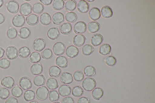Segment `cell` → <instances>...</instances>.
Masks as SVG:
<instances>
[{
  "label": "cell",
  "mask_w": 155,
  "mask_h": 103,
  "mask_svg": "<svg viewBox=\"0 0 155 103\" xmlns=\"http://www.w3.org/2000/svg\"><path fill=\"white\" fill-rule=\"evenodd\" d=\"M81 85L85 90L89 92L91 91L96 87V83L93 78L86 77L83 80Z\"/></svg>",
  "instance_id": "6da1fadb"
},
{
  "label": "cell",
  "mask_w": 155,
  "mask_h": 103,
  "mask_svg": "<svg viewBox=\"0 0 155 103\" xmlns=\"http://www.w3.org/2000/svg\"><path fill=\"white\" fill-rule=\"evenodd\" d=\"M49 92V90L46 86H43L38 87L36 91V98L40 100H45L47 98Z\"/></svg>",
  "instance_id": "7a4b0ae2"
},
{
  "label": "cell",
  "mask_w": 155,
  "mask_h": 103,
  "mask_svg": "<svg viewBox=\"0 0 155 103\" xmlns=\"http://www.w3.org/2000/svg\"><path fill=\"white\" fill-rule=\"evenodd\" d=\"M65 44L61 42H57L53 45L52 47L53 52L55 55L59 56L63 54L65 51Z\"/></svg>",
  "instance_id": "3957f363"
},
{
  "label": "cell",
  "mask_w": 155,
  "mask_h": 103,
  "mask_svg": "<svg viewBox=\"0 0 155 103\" xmlns=\"http://www.w3.org/2000/svg\"><path fill=\"white\" fill-rule=\"evenodd\" d=\"M46 45V42L44 39L41 38H38L35 39L33 41L32 47L35 51L40 52L45 49Z\"/></svg>",
  "instance_id": "277c9868"
},
{
  "label": "cell",
  "mask_w": 155,
  "mask_h": 103,
  "mask_svg": "<svg viewBox=\"0 0 155 103\" xmlns=\"http://www.w3.org/2000/svg\"><path fill=\"white\" fill-rule=\"evenodd\" d=\"M25 17L20 14H17L13 17L12 19V23L16 27H22L25 24Z\"/></svg>",
  "instance_id": "5b68a950"
},
{
  "label": "cell",
  "mask_w": 155,
  "mask_h": 103,
  "mask_svg": "<svg viewBox=\"0 0 155 103\" xmlns=\"http://www.w3.org/2000/svg\"><path fill=\"white\" fill-rule=\"evenodd\" d=\"M6 7L8 11L10 13L15 14L18 11L19 5L18 3L16 1L10 0L6 3Z\"/></svg>",
  "instance_id": "8992f818"
},
{
  "label": "cell",
  "mask_w": 155,
  "mask_h": 103,
  "mask_svg": "<svg viewBox=\"0 0 155 103\" xmlns=\"http://www.w3.org/2000/svg\"><path fill=\"white\" fill-rule=\"evenodd\" d=\"M87 29V26L86 24L82 21L77 22L73 27L74 31L76 34L84 33L86 31Z\"/></svg>",
  "instance_id": "52a82bcc"
},
{
  "label": "cell",
  "mask_w": 155,
  "mask_h": 103,
  "mask_svg": "<svg viewBox=\"0 0 155 103\" xmlns=\"http://www.w3.org/2000/svg\"><path fill=\"white\" fill-rule=\"evenodd\" d=\"M5 54L6 56L9 59L14 60L18 56V50L15 46H8L6 49Z\"/></svg>",
  "instance_id": "ba28073f"
},
{
  "label": "cell",
  "mask_w": 155,
  "mask_h": 103,
  "mask_svg": "<svg viewBox=\"0 0 155 103\" xmlns=\"http://www.w3.org/2000/svg\"><path fill=\"white\" fill-rule=\"evenodd\" d=\"M19 85L24 90L30 89L32 86V83L31 79L27 76L21 77L19 81Z\"/></svg>",
  "instance_id": "9c48e42d"
},
{
  "label": "cell",
  "mask_w": 155,
  "mask_h": 103,
  "mask_svg": "<svg viewBox=\"0 0 155 103\" xmlns=\"http://www.w3.org/2000/svg\"><path fill=\"white\" fill-rule=\"evenodd\" d=\"M79 53L78 49L74 45L68 47L65 50V54L68 57L73 58L76 57Z\"/></svg>",
  "instance_id": "30bf717a"
},
{
  "label": "cell",
  "mask_w": 155,
  "mask_h": 103,
  "mask_svg": "<svg viewBox=\"0 0 155 103\" xmlns=\"http://www.w3.org/2000/svg\"><path fill=\"white\" fill-rule=\"evenodd\" d=\"M32 6L29 3L25 2L20 6L19 12L21 15L27 16L32 12Z\"/></svg>",
  "instance_id": "8fae6325"
},
{
  "label": "cell",
  "mask_w": 155,
  "mask_h": 103,
  "mask_svg": "<svg viewBox=\"0 0 155 103\" xmlns=\"http://www.w3.org/2000/svg\"><path fill=\"white\" fill-rule=\"evenodd\" d=\"M1 84L5 88L11 89L15 85V81L12 77L9 76H6L2 79Z\"/></svg>",
  "instance_id": "7c38bea8"
},
{
  "label": "cell",
  "mask_w": 155,
  "mask_h": 103,
  "mask_svg": "<svg viewBox=\"0 0 155 103\" xmlns=\"http://www.w3.org/2000/svg\"><path fill=\"white\" fill-rule=\"evenodd\" d=\"M89 3L85 0H80L78 3L77 9L81 13H87L89 10Z\"/></svg>",
  "instance_id": "4fadbf2b"
},
{
  "label": "cell",
  "mask_w": 155,
  "mask_h": 103,
  "mask_svg": "<svg viewBox=\"0 0 155 103\" xmlns=\"http://www.w3.org/2000/svg\"><path fill=\"white\" fill-rule=\"evenodd\" d=\"M60 79L62 83L68 84L72 83L73 80L72 74L68 72L62 73L60 76Z\"/></svg>",
  "instance_id": "5bb4252c"
},
{
  "label": "cell",
  "mask_w": 155,
  "mask_h": 103,
  "mask_svg": "<svg viewBox=\"0 0 155 103\" xmlns=\"http://www.w3.org/2000/svg\"><path fill=\"white\" fill-rule=\"evenodd\" d=\"M71 87L67 85H61L58 89V92L59 95L62 97L69 95L71 94Z\"/></svg>",
  "instance_id": "9a60e30c"
},
{
  "label": "cell",
  "mask_w": 155,
  "mask_h": 103,
  "mask_svg": "<svg viewBox=\"0 0 155 103\" xmlns=\"http://www.w3.org/2000/svg\"><path fill=\"white\" fill-rule=\"evenodd\" d=\"M60 32L58 28L55 27L50 28L48 31L47 35L51 40H54L58 38L60 35Z\"/></svg>",
  "instance_id": "2e32d148"
},
{
  "label": "cell",
  "mask_w": 155,
  "mask_h": 103,
  "mask_svg": "<svg viewBox=\"0 0 155 103\" xmlns=\"http://www.w3.org/2000/svg\"><path fill=\"white\" fill-rule=\"evenodd\" d=\"M88 14L91 19L93 21H96L101 17L100 10L97 7H93L89 10Z\"/></svg>",
  "instance_id": "e0dca14e"
},
{
  "label": "cell",
  "mask_w": 155,
  "mask_h": 103,
  "mask_svg": "<svg viewBox=\"0 0 155 103\" xmlns=\"http://www.w3.org/2000/svg\"><path fill=\"white\" fill-rule=\"evenodd\" d=\"M72 30V26L71 23L68 22H64L59 26V30L61 33L64 35L70 34Z\"/></svg>",
  "instance_id": "ac0fdd59"
},
{
  "label": "cell",
  "mask_w": 155,
  "mask_h": 103,
  "mask_svg": "<svg viewBox=\"0 0 155 103\" xmlns=\"http://www.w3.org/2000/svg\"><path fill=\"white\" fill-rule=\"evenodd\" d=\"M85 37L83 34L75 35L73 39V42L74 45L78 47L82 46L85 41Z\"/></svg>",
  "instance_id": "d6986e66"
},
{
  "label": "cell",
  "mask_w": 155,
  "mask_h": 103,
  "mask_svg": "<svg viewBox=\"0 0 155 103\" xmlns=\"http://www.w3.org/2000/svg\"><path fill=\"white\" fill-rule=\"evenodd\" d=\"M64 14L61 12H57L54 14L52 17L53 23L56 25H59L64 22Z\"/></svg>",
  "instance_id": "ffe728a7"
},
{
  "label": "cell",
  "mask_w": 155,
  "mask_h": 103,
  "mask_svg": "<svg viewBox=\"0 0 155 103\" xmlns=\"http://www.w3.org/2000/svg\"><path fill=\"white\" fill-rule=\"evenodd\" d=\"M26 21L28 25L30 26H34L38 23L39 17L37 14H31L27 17Z\"/></svg>",
  "instance_id": "44dd1931"
},
{
  "label": "cell",
  "mask_w": 155,
  "mask_h": 103,
  "mask_svg": "<svg viewBox=\"0 0 155 103\" xmlns=\"http://www.w3.org/2000/svg\"><path fill=\"white\" fill-rule=\"evenodd\" d=\"M103 40V36L99 34H93L91 39V43L94 46H97L100 45L102 43Z\"/></svg>",
  "instance_id": "7402d4cb"
},
{
  "label": "cell",
  "mask_w": 155,
  "mask_h": 103,
  "mask_svg": "<svg viewBox=\"0 0 155 103\" xmlns=\"http://www.w3.org/2000/svg\"><path fill=\"white\" fill-rule=\"evenodd\" d=\"M30 71L31 74L34 75H39L42 72L43 67L41 64L35 63L31 66Z\"/></svg>",
  "instance_id": "603a6c76"
},
{
  "label": "cell",
  "mask_w": 155,
  "mask_h": 103,
  "mask_svg": "<svg viewBox=\"0 0 155 103\" xmlns=\"http://www.w3.org/2000/svg\"><path fill=\"white\" fill-rule=\"evenodd\" d=\"M56 64L61 68L66 67L68 65V60L64 56H61L58 57L55 60Z\"/></svg>",
  "instance_id": "cb8c5ba5"
},
{
  "label": "cell",
  "mask_w": 155,
  "mask_h": 103,
  "mask_svg": "<svg viewBox=\"0 0 155 103\" xmlns=\"http://www.w3.org/2000/svg\"><path fill=\"white\" fill-rule=\"evenodd\" d=\"M40 23L42 25L45 26L48 25L51 22V16L48 13L44 12L40 16Z\"/></svg>",
  "instance_id": "d4e9b609"
},
{
  "label": "cell",
  "mask_w": 155,
  "mask_h": 103,
  "mask_svg": "<svg viewBox=\"0 0 155 103\" xmlns=\"http://www.w3.org/2000/svg\"><path fill=\"white\" fill-rule=\"evenodd\" d=\"M61 72V69L55 65L51 66L48 70L49 74L52 77H58L60 75Z\"/></svg>",
  "instance_id": "484cf974"
},
{
  "label": "cell",
  "mask_w": 155,
  "mask_h": 103,
  "mask_svg": "<svg viewBox=\"0 0 155 103\" xmlns=\"http://www.w3.org/2000/svg\"><path fill=\"white\" fill-rule=\"evenodd\" d=\"M87 29L91 33H95L97 32L100 29L99 24L96 21H92L89 22L87 25Z\"/></svg>",
  "instance_id": "4316f807"
},
{
  "label": "cell",
  "mask_w": 155,
  "mask_h": 103,
  "mask_svg": "<svg viewBox=\"0 0 155 103\" xmlns=\"http://www.w3.org/2000/svg\"><path fill=\"white\" fill-rule=\"evenodd\" d=\"M31 31L27 27H23L20 28L18 31V35L21 38L25 39L28 38L30 35Z\"/></svg>",
  "instance_id": "83f0119b"
},
{
  "label": "cell",
  "mask_w": 155,
  "mask_h": 103,
  "mask_svg": "<svg viewBox=\"0 0 155 103\" xmlns=\"http://www.w3.org/2000/svg\"><path fill=\"white\" fill-rule=\"evenodd\" d=\"M31 53L30 49L26 46H23L18 50L19 56L21 58H25L28 57Z\"/></svg>",
  "instance_id": "f1b7e54d"
},
{
  "label": "cell",
  "mask_w": 155,
  "mask_h": 103,
  "mask_svg": "<svg viewBox=\"0 0 155 103\" xmlns=\"http://www.w3.org/2000/svg\"><path fill=\"white\" fill-rule=\"evenodd\" d=\"M46 85L47 88L50 90L56 89L58 86L56 79L52 77H50L47 79Z\"/></svg>",
  "instance_id": "f546056e"
},
{
  "label": "cell",
  "mask_w": 155,
  "mask_h": 103,
  "mask_svg": "<svg viewBox=\"0 0 155 103\" xmlns=\"http://www.w3.org/2000/svg\"><path fill=\"white\" fill-rule=\"evenodd\" d=\"M102 16L105 18H109L113 15V12L111 8L108 6H103L101 9Z\"/></svg>",
  "instance_id": "4dcf8cb0"
},
{
  "label": "cell",
  "mask_w": 155,
  "mask_h": 103,
  "mask_svg": "<svg viewBox=\"0 0 155 103\" xmlns=\"http://www.w3.org/2000/svg\"><path fill=\"white\" fill-rule=\"evenodd\" d=\"M111 47L108 44L105 43L101 45L99 49L100 53L103 55L109 54L111 51Z\"/></svg>",
  "instance_id": "1f68e13d"
},
{
  "label": "cell",
  "mask_w": 155,
  "mask_h": 103,
  "mask_svg": "<svg viewBox=\"0 0 155 103\" xmlns=\"http://www.w3.org/2000/svg\"><path fill=\"white\" fill-rule=\"evenodd\" d=\"M104 94V91L100 87L95 88L91 92V95L93 98L95 99L99 100L101 98Z\"/></svg>",
  "instance_id": "d6a6232c"
},
{
  "label": "cell",
  "mask_w": 155,
  "mask_h": 103,
  "mask_svg": "<svg viewBox=\"0 0 155 103\" xmlns=\"http://www.w3.org/2000/svg\"><path fill=\"white\" fill-rule=\"evenodd\" d=\"M45 82V79L43 75H39L35 76L33 79L34 84L37 86L43 85Z\"/></svg>",
  "instance_id": "836d02e7"
},
{
  "label": "cell",
  "mask_w": 155,
  "mask_h": 103,
  "mask_svg": "<svg viewBox=\"0 0 155 103\" xmlns=\"http://www.w3.org/2000/svg\"><path fill=\"white\" fill-rule=\"evenodd\" d=\"M44 9V5L40 2H37L33 5L32 10L33 12L38 14L42 12Z\"/></svg>",
  "instance_id": "e575fe53"
},
{
  "label": "cell",
  "mask_w": 155,
  "mask_h": 103,
  "mask_svg": "<svg viewBox=\"0 0 155 103\" xmlns=\"http://www.w3.org/2000/svg\"><path fill=\"white\" fill-rule=\"evenodd\" d=\"M84 93L83 89L81 86L76 85L74 86L72 90V94L75 97H79L83 95Z\"/></svg>",
  "instance_id": "d590c367"
},
{
  "label": "cell",
  "mask_w": 155,
  "mask_h": 103,
  "mask_svg": "<svg viewBox=\"0 0 155 103\" xmlns=\"http://www.w3.org/2000/svg\"><path fill=\"white\" fill-rule=\"evenodd\" d=\"M35 92L32 90H28L24 93L23 97L25 100L28 101H31L35 98Z\"/></svg>",
  "instance_id": "8d00e7d4"
},
{
  "label": "cell",
  "mask_w": 155,
  "mask_h": 103,
  "mask_svg": "<svg viewBox=\"0 0 155 103\" xmlns=\"http://www.w3.org/2000/svg\"><path fill=\"white\" fill-rule=\"evenodd\" d=\"M83 71L85 75L88 77L93 76L96 73L95 68L92 66L89 65L86 66Z\"/></svg>",
  "instance_id": "74e56055"
},
{
  "label": "cell",
  "mask_w": 155,
  "mask_h": 103,
  "mask_svg": "<svg viewBox=\"0 0 155 103\" xmlns=\"http://www.w3.org/2000/svg\"><path fill=\"white\" fill-rule=\"evenodd\" d=\"M41 59L40 54L38 52H33L30 54L29 57L30 61L32 63H36L39 62Z\"/></svg>",
  "instance_id": "f35d334b"
},
{
  "label": "cell",
  "mask_w": 155,
  "mask_h": 103,
  "mask_svg": "<svg viewBox=\"0 0 155 103\" xmlns=\"http://www.w3.org/2000/svg\"><path fill=\"white\" fill-rule=\"evenodd\" d=\"M77 7V2L75 0H68L65 5V8L67 11H72L74 10Z\"/></svg>",
  "instance_id": "ab89813d"
},
{
  "label": "cell",
  "mask_w": 155,
  "mask_h": 103,
  "mask_svg": "<svg viewBox=\"0 0 155 103\" xmlns=\"http://www.w3.org/2000/svg\"><path fill=\"white\" fill-rule=\"evenodd\" d=\"M11 93L12 96L18 98L22 96L23 92L20 87L16 85L12 88L11 90Z\"/></svg>",
  "instance_id": "60d3db41"
},
{
  "label": "cell",
  "mask_w": 155,
  "mask_h": 103,
  "mask_svg": "<svg viewBox=\"0 0 155 103\" xmlns=\"http://www.w3.org/2000/svg\"><path fill=\"white\" fill-rule=\"evenodd\" d=\"M93 47L90 44H87L84 45L82 49V54L86 56L90 55L94 51Z\"/></svg>",
  "instance_id": "b9f144b4"
},
{
  "label": "cell",
  "mask_w": 155,
  "mask_h": 103,
  "mask_svg": "<svg viewBox=\"0 0 155 103\" xmlns=\"http://www.w3.org/2000/svg\"><path fill=\"white\" fill-rule=\"evenodd\" d=\"M65 18L67 21L72 23L76 21L77 19V16L74 12H69L66 14Z\"/></svg>",
  "instance_id": "7bdbcfd3"
},
{
  "label": "cell",
  "mask_w": 155,
  "mask_h": 103,
  "mask_svg": "<svg viewBox=\"0 0 155 103\" xmlns=\"http://www.w3.org/2000/svg\"><path fill=\"white\" fill-rule=\"evenodd\" d=\"M65 2L62 0H54L52 4L53 8L56 10H60L62 9L64 7Z\"/></svg>",
  "instance_id": "ee69618b"
},
{
  "label": "cell",
  "mask_w": 155,
  "mask_h": 103,
  "mask_svg": "<svg viewBox=\"0 0 155 103\" xmlns=\"http://www.w3.org/2000/svg\"><path fill=\"white\" fill-rule=\"evenodd\" d=\"M18 35L17 30L14 27L8 28L6 32L7 37L10 39H13L16 37Z\"/></svg>",
  "instance_id": "f6af8a7d"
},
{
  "label": "cell",
  "mask_w": 155,
  "mask_h": 103,
  "mask_svg": "<svg viewBox=\"0 0 155 103\" xmlns=\"http://www.w3.org/2000/svg\"><path fill=\"white\" fill-rule=\"evenodd\" d=\"M42 58L46 60L51 59L53 56V54L52 50L49 48H46L41 53Z\"/></svg>",
  "instance_id": "bcb514c9"
},
{
  "label": "cell",
  "mask_w": 155,
  "mask_h": 103,
  "mask_svg": "<svg viewBox=\"0 0 155 103\" xmlns=\"http://www.w3.org/2000/svg\"><path fill=\"white\" fill-rule=\"evenodd\" d=\"M49 100L51 102L58 101L59 98L60 96L58 92L55 90L50 91L48 95Z\"/></svg>",
  "instance_id": "7dc6e473"
},
{
  "label": "cell",
  "mask_w": 155,
  "mask_h": 103,
  "mask_svg": "<svg viewBox=\"0 0 155 103\" xmlns=\"http://www.w3.org/2000/svg\"><path fill=\"white\" fill-rule=\"evenodd\" d=\"M105 63L108 66H114L117 63L116 58L112 55H109L106 57L104 59Z\"/></svg>",
  "instance_id": "c3c4849f"
},
{
  "label": "cell",
  "mask_w": 155,
  "mask_h": 103,
  "mask_svg": "<svg viewBox=\"0 0 155 103\" xmlns=\"http://www.w3.org/2000/svg\"><path fill=\"white\" fill-rule=\"evenodd\" d=\"M73 76L74 80L78 82L81 81L84 78L83 72L80 70L75 71L73 74Z\"/></svg>",
  "instance_id": "681fc988"
},
{
  "label": "cell",
  "mask_w": 155,
  "mask_h": 103,
  "mask_svg": "<svg viewBox=\"0 0 155 103\" xmlns=\"http://www.w3.org/2000/svg\"><path fill=\"white\" fill-rule=\"evenodd\" d=\"M9 91L4 87L0 88V98L3 100L7 99L10 95Z\"/></svg>",
  "instance_id": "f907efd6"
},
{
  "label": "cell",
  "mask_w": 155,
  "mask_h": 103,
  "mask_svg": "<svg viewBox=\"0 0 155 103\" xmlns=\"http://www.w3.org/2000/svg\"><path fill=\"white\" fill-rule=\"evenodd\" d=\"M10 65V61L6 58L0 59V68L3 69L8 68Z\"/></svg>",
  "instance_id": "816d5d0a"
},
{
  "label": "cell",
  "mask_w": 155,
  "mask_h": 103,
  "mask_svg": "<svg viewBox=\"0 0 155 103\" xmlns=\"http://www.w3.org/2000/svg\"><path fill=\"white\" fill-rule=\"evenodd\" d=\"M74 99L71 96L64 98L62 100L61 103H74Z\"/></svg>",
  "instance_id": "f5cc1de1"
},
{
  "label": "cell",
  "mask_w": 155,
  "mask_h": 103,
  "mask_svg": "<svg viewBox=\"0 0 155 103\" xmlns=\"http://www.w3.org/2000/svg\"><path fill=\"white\" fill-rule=\"evenodd\" d=\"M77 103H90V101L88 98L83 96L78 99Z\"/></svg>",
  "instance_id": "db71d44e"
},
{
  "label": "cell",
  "mask_w": 155,
  "mask_h": 103,
  "mask_svg": "<svg viewBox=\"0 0 155 103\" xmlns=\"http://www.w3.org/2000/svg\"><path fill=\"white\" fill-rule=\"evenodd\" d=\"M5 103H18V101L17 98L10 96L6 100Z\"/></svg>",
  "instance_id": "11a10c76"
},
{
  "label": "cell",
  "mask_w": 155,
  "mask_h": 103,
  "mask_svg": "<svg viewBox=\"0 0 155 103\" xmlns=\"http://www.w3.org/2000/svg\"><path fill=\"white\" fill-rule=\"evenodd\" d=\"M40 1L43 4L45 5H48L51 4L52 0H40Z\"/></svg>",
  "instance_id": "9f6ffc18"
},
{
  "label": "cell",
  "mask_w": 155,
  "mask_h": 103,
  "mask_svg": "<svg viewBox=\"0 0 155 103\" xmlns=\"http://www.w3.org/2000/svg\"><path fill=\"white\" fill-rule=\"evenodd\" d=\"M5 19V16L3 14L0 13V24L4 22Z\"/></svg>",
  "instance_id": "6f0895ef"
},
{
  "label": "cell",
  "mask_w": 155,
  "mask_h": 103,
  "mask_svg": "<svg viewBox=\"0 0 155 103\" xmlns=\"http://www.w3.org/2000/svg\"><path fill=\"white\" fill-rule=\"evenodd\" d=\"M5 54L4 49L0 47V59L1 58L4 56Z\"/></svg>",
  "instance_id": "680465c9"
},
{
  "label": "cell",
  "mask_w": 155,
  "mask_h": 103,
  "mask_svg": "<svg viewBox=\"0 0 155 103\" xmlns=\"http://www.w3.org/2000/svg\"><path fill=\"white\" fill-rule=\"evenodd\" d=\"M4 3V2L3 0H0V8L3 6Z\"/></svg>",
  "instance_id": "91938a15"
},
{
  "label": "cell",
  "mask_w": 155,
  "mask_h": 103,
  "mask_svg": "<svg viewBox=\"0 0 155 103\" xmlns=\"http://www.w3.org/2000/svg\"><path fill=\"white\" fill-rule=\"evenodd\" d=\"M29 103H38L37 101L34 100L33 101H31Z\"/></svg>",
  "instance_id": "94428289"
},
{
  "label": "cell",
  "mask_w": 155,
  "mask_h": 103,
  "mask_svg": "<svg viewBox=\"0 0 155 103\" xmlns=\"http://www.w3.org/2000/svg\"><path fill=\"white\" fill-rule=\"evenodd\" d=\"M87 1L89 2H92L94 1V0H87Z\"/></svg>",
  "instance_id": "6125c7cd"
},
{
  "label": "cell",
  "mask_w": 155,
  "mask_h": 103,
  "mask_svg": "<svg viewBox=\"0 0 155 103\" xmlns=\"http://www.w3.org/2000/svg\"><path fill=\"white\" fill-rule=\"evenodd\" d=\"M52 103H60L59 102H53Z\"/></svg>",
  "instance_id": "be15d7a7"
},
{
  "label": "cell",
  "mask_w": 155,
  "mask_h": 103,
  "mask_svg": "<svg viewBox=\"0 0 155 103\" xmlns=\"http://www.w3.org/2000/svg\"><path fill=\"white\" fill-rule=\"evenodd\" d=\"M25 1H30L31 0H25Z\"/></svg>",
  "instance_id": "e7e4bbea"
}]
</instances>
